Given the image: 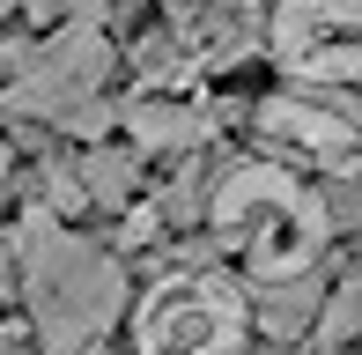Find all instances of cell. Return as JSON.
I'll list each match as a JSON object with an SVG mask.
<instances>
[{
	"label": "cell",
	"mask_w": 362,
	"mask_h": 355,
	"mask_svg": "<svg viewBox=\"0 0 362 355\" xmlns=\"http://www.w3.org/2000/svg\"><path fill=\"white\" fill-rule=\"evenodd\" d=\"M0 8H15V0H0Z\"/></svg>",
	"instance_id": "cell-6"
},
{
	"label": "cell",
	"mask_w": 362,
	"mask_h": 355,
	"mask_svg": "<svg viewBox=\"0 0 362 355\" xmlns=\"http://www.w3.org/2000/svg\"><path fill=\"white\" fill-rule=\"evenodd\" d=\"M259 126H267L274 141L310 149V156H348V149H355V119H348V111L310 104V96H274V104L259 111Z\"/></svg>",
	"instance_id": "cell-4"
},
{
	"label": "cell",
	"mask_w": 362,
	"mask_h": 355,
	"mask_svg": "<svg viewBox=\"0 0 362 355\" xmlns=\"http://www.w3.org/2000/svg\"><path fill=\"white\" fill-rule=\"evenodd\" d=\"M244 303L222 281H177L141 303V348L148 355H237Z\"/></svg>",
	"instance_id": "cell-2"
},
{
	"label": "cell",
	"mask_w": 362,
	"mask_h": 355,
	"mask_svg": "<svg viewBox=\"0 0 362 355\" xmlns=\"http://www.w3.org/2000/svg\"><path fill=\"white\" fill-rule=\"evenodd\" d=\"M215 230L252 260V274H296L318 260L325 207L281 170H229L215 192Z\"/></svg>",
	"instance_id": "cell-1"
},
{
	"label": "cell",
	"mask_w": 362,
	"mask_h": 355,
	"mask_svg": "<svg viewBox=\"0 0 362 355\" xmlns=\"http://www.w3.org/2000/svg\"><path fill=\"white\" fill-rule=\"evenodd\" d=\"M134 141H148V149H185V141H200V119L177 104H141L134 111Z\"/></svg>",
	"instance_id": "cell-5"
},
{
	"label": "cell",
	"mask_w": 362,
	"mask_h": 355,
	"mask_svg": "<svg viewBox=\"0 0 362 355\" xmlns=\"http://www.w3.org/2000/svg\"><path fill=\"white\" fill-rule=\"evenodd\" d=\"M274 37L310 82H348L362 74V0H281Z\"/></svg>",
	"instance_id": "cell-3"
}]
</instances>
